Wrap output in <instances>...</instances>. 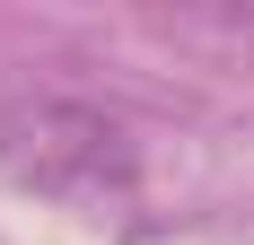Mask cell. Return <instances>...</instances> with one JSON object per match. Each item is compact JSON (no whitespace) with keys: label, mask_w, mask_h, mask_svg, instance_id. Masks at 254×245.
I'll list each match as a JSON object with an SVG mask.
<instances>
[{"label":"cell","mask_w":254,"mask_h":245,"mask_svg":"<svg viewBox=\"0 0 254 245\" xmlns=\"http://www.w3.org/2000/svg\"><path fill=\"white\" fill-rule=\"evenodd\" d=\"M0 167L18 175L26 193L70 201V210H105V201L131 193V140L97 105H70V97L0 105Z\"/></svg>","instance_id":"cell-1"}]
</instances>
